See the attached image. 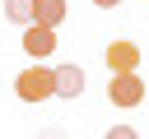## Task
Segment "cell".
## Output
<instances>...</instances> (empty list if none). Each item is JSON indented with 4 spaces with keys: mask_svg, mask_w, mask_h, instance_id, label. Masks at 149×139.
Wrapping results in <instances>:
<instances>
[{
    "mask_svg": "<svg viewBox=\"0 0 149 139\" xmlns=\"http://www.w3.org/2000/svg\"><path fill=\"white\" fill-rule=\"evenodd\" d=\"M84 93V70L79 65H56L51 70V97H79Z\"/></svg>",
    "mask_w": 149,
    "mask_h": 139,
    "instance_id": "3",
    "label": "cell"
},
{
    "mask_svg": "<svg viewBox=\"0 0 149 139\" xmlns=\"http://www.w3.org/2000/svg\"><path fill=\"white\" fill-rule=\"evenodd\" d=\"M107 139H135V130H130V125H112V130H107Z\"/></svg>",
    "mask_w": 149,
    "mask_h": 139,
    "instance_id": "8",
    "label": "cell"
},
{
    "mask_svg": "<svg viewBox=\"0 0 149 139\" xmlns=\"http://www.w3.org/2000/svg\"><path fill=\"white\" fill-rule=\"evenodd\" d=\"M93 5H98V9H116L121 0H93Z\"/></svg>",
    "mask_w": 149,
    "mask_h": 139,
    "instance_id": "9",
    "label": "cell"
},
{
    "mask_svg": "<svg viewBox=\"0 0 149 139\" xmlns=\"http://www.w3.org/2000/svg\"><path fill=\"white\" fill-rule=\"evenodd\" d=\"M14 93H19V102H47L51 97V70L47 65H28L14 79Z\"/></svg>",
    "mask_w": 149,
    "mask_h": 139,
    "instance_id": "1",
    "label": "cell"
},
{
    "mask_svg": "<svg viewBox=\"0 0 149 139\" xmlns=\"http://www.w3.org/2000/svg\"><path fill=\"white\" fill-rule=\"evenodd\" d=\"M23 51H28V56H37V60H42V56H51V51H56V32H47V28H33V23H28V28H23Z\"/></svg>",
    "mask_w": 149,
    "mask_h": 139,
    "instance_id": "6",
    "label": "cell"
},
{
    "mask_svg": "<svg viewBox=\"0 0 149 139\" xmlns=\"http://www.w3.org/2000/svg\"><path fill=\"white\" fill-rule=\"evenodd\" d=\"M28 5H33V28L56 32V23L65 19V0H28Z\"/></svg>",
    "mask_w": 149,
    "mask_h": 139,
    "instance_id": "5",
    "label": "cell"
},
{
    "mask_svg": "<svg viewBox=\"0 0 149 139\" xmlns=\"http://www.w3.org/2000/svg\"><path fill=\"white\" fill-rule=\"evenodd\" d=\"M135 65H140V46L135 42H112L107 46V70L112 74H135Z\"/></svg>",
    "mask_w": 149,
    "mask_h": 139,
    "instance_id": "4",
    "label": "cell"
},
{
    "mask_svg": "<svg viewBox=\"0 0 149 139\" xmlns=\"http://www.w3.org/2000/svg\"><path fill=\"white\" fill-rule=\"evenodd\" d=\"M140 97H144V79L140 74H112V83H107V102L112 107H140Z\"/></svg>",
    "mask_w": 149,
    "mask_h": 139,
    "instance_id": "2",
    "label": "cell"
},
{
    "mask_svg": "<svg viewBox=\"0 0 149 139\" xmlns=\"http://www.w3.org/2000/svg\"><path fill=\"white\" fill-rule=\"evenodd\" d=\"M5 14H9V23H23V28L33 23V5L28 0H5Z\"/></svg>",
    "mask_w": 149,
    "mask_h": 139,
    "instance_id": "7",
    "label": "cell"
}]
</instances>
